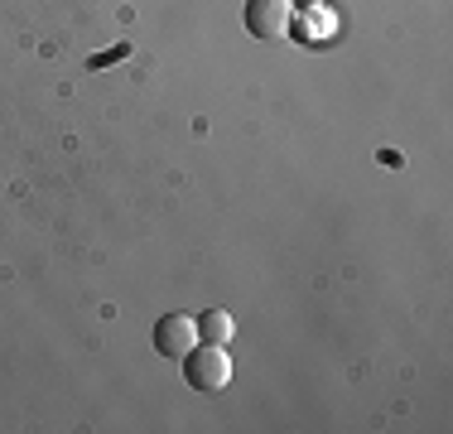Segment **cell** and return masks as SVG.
<instances>
[{
	"label": "cell",
	"instance_id": "cell-2",
	"mask_svg": "<svg viewBox=\"0 0 453 434\" xmlns=\"http://www.w3.org/2000/svg\"><path fill=\"white\" fill-rule=\"evenodd\" d=\"M246 29L251 39H285L289 35V0H246Z\"/></svg>",
	"mask_w": 453,
	"mask_h": 434
},
{
	"label": "cell",
	"instance_id": "cell-4",
	"mask_svg": "<svg viewBox=\"0 0 453 434\" xmlns=\"http://www.w3.org/2000/svg\"><path fill=\"white\" fill-rule=\"evenodd\" d=\"M198 329H203V338H208V343H226L236 333V323H232V314L212 309V314H203V319H198Z\"/></svg>",
	"mask_w": 453,
	"mask_h": 434
},
{
	"label": "cell",
	"instance_id": "cell-5",
	"mask_svg": "<svg viewBox=\"0 0 453 434\" xmlns=\"http://www.w3.org/2000/svg\"><path fill=\"white\" fill-rule=\"evenodd\" d=\"M289 5H319V0H289Z\"/></svg>",
	"mask_w": 453,
	"mask_h": 434
},
{
	"label": "cell",
	"instance_id": "cell-3",
	"mask_svg": "<svg viewBox=\"0 0 453 434\" xmlns=\"http://www.w3.org/2000/svg\"><path fill=\"white\" fill-rule=\"evenodd\" d=\"M193 333H198V329H193L188 314H165V319L155 323V347L165 357H183L193 347Z\"/></svg>",
	"mask_w": 453,
	"mask_h": 434
},
{
	"label": "cell",
	"instance_id": "cell-1",
	"mask_svg": "<svg viewBox=\"0 0 453 434\" xmlns=\"http://www.w3.org/2000/svg\"><path fill=\"white\" fill-rule=\"evenodd\" d=\"M183 372H188V386L198 391H222L232 382V357H226L222 343H203L183 353Z\"/></svg>",
	"mask_w": 453,
	"mask_h": 434
}]
</instances>
